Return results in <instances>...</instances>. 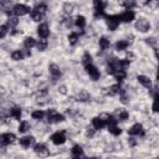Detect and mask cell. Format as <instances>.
Wrapping results in <instances>:
<instances>
[{"label": "cell", "instance_id": "1", "mask_svg": "<svg viewBox=\"0 0 159 159\" xmlns=\"http://www.w3.org/2000/svg\"><path fill=\"white\" fill-rule=\"evenodd\" d=\"M47 120L48 123H60L65 120V117L60 113H57L55 109H48L47 111Z\"/></svg>", "mask_w": 159, "mask_h": 159}, {"label": "cell", "instance_id": "2", "mask_svg": "<svg viewBox=\"0 0 159 159\" xmlns=\"http://www.w3.org/2000/svg\"><path fill=\"white\" fill-rule=\"evenodd\" d=\"M119 21H120V17L118 15H109V16H107V20H106L107 26L111 31H114L118 27Z\"/></svg>", "mask_w": 159, "mask_h": 159}, {"label": "cell", "instance_id": "3", "mask_svg": "<svg viewBox=\"0 0 159 159\" xmlns=\"http://www.w3.org/2000/svg\"><path fill=\"white\" fill-rule=\"evenodd\" d=\"M84 68H86V72H87V75L93 80V81H97L99 77H101V73H99V71H98V68L94 66V65H92V63H89V65H87V66H84Z\"/></svg>", "mask_w": 159, "mask_h": 159}, {"label": "cell", "instance_id": "4", "mask_svg": "<svg viewBox=\"0 0 159 159\" xmlns=\"http://www.w3.org/2000/svg\"><path fill=\"white\" fill-rule=\"evenodd\" d=\"M30 7L27 5H24V4H16L14 7H12V12L16 15V16H24L26 14L30 12Z\"/></svg>", "mask_w": 159, "mask_h": 159}, {"label": "cell", "instance_id": "5", "mask_svg": "<svg viewBox=\"0 0 159 159\" xmlns=\"http://www.w3.org/2000/svg\"><path fill=\"white\" fill-rule=\"evenodd\" d=\"M135 29L140 32H148L150 30V22L147 21L145 19H139L135 22Z\"/></svg>", "mask_w": 159, "mask_h": 159}, {"label": "cell", "instance_id": "6", "mask_svg": "<svg viewBox=\"0 0 159 159\" xmlns=\"http://www.w3.org/2000/svg\"><path fill=\"white\" fill-rule=\"evenodd\" d=\"M51 142L56 145H60V144H63L66 142V135H65V132H56L51 135Z\"/></svg>", "mask_w": 159, "mask_h": 159}, {"label": "cell", "instance_id": "7", "mask_svg": "<svg viewBox=\"0 0 159 159\" xmlns=\"http://www.w3.org/2000/svg\"><path fill=\"white\" fill-rule=\"evenodd\" d=\"M128 133L130 134V135H144V129H143V125L140 124V123H135V124H133L130 128H129V130H128Z\"/></svg>", "mask_w": 159, "mask_h": 159}, {"label": "cell", "instance_id": "8", "mask_svg": "<svg viewBox=\"0 0 159 159\" xmlns=\"http://www.w3.org/2000/svg\"><path fill=\"white\" fill-rule=\"evenodd\" d=\"M0 142H1V145H9V144L15 142V134H12V133H2L0 135Z\"/></svg>", "mask_w": 159, "mask_h": 159}, {"label": "cell", "instance_id": "9", "mask_svg": "<svg viewBox=\"0 0 159 159\" xmlns=\"http://www.w3.org/2000/svg\"><path fill=\"white\" fill-rule=\"evenodd\" d=\"M34 150H35V153H36L39 157H47V155H48V149H47V147H46L45 144H42V143L36 144L35 148H34Z\"/></svg>", "mask_w": 159, "mask_h": 159}, {"label": "cell", "instance_id": "10", "mask_svg": "<svg viewBox=\"0 0 159 159\" xmlns=\"http://www.w3.org/2000/svg\"><path fill=\"white\" fill-rule=\"evenodd\" d=\"M104 14V5L102 0H94V16H103Z\"/></svg>", "mask_w": 159, "mask_h": 159}, {"label": "cell", "instance_id": "11", "mask_svg": "<svg viewBox=\"0 0 159 159\" xmlns=\"http://www.w3.org/2000/svg\"><path fill=\"white\" fill-rule=\"evenodd\" d=\"M119 17H120V21H123V22H130V21L134 20L135 14H134V11H132V10H127V11H124Z\"/></svg>", "mask_w": 159, "mask_h": 159}, {"label": "cell", "instance_id": "12", "mask_svg": "<svg viewBox=\"0 0 159 159\" xmlns=\"http://www.w3.org/2000/svg\"><path fill=\"white\" fill-rule=\"evenodd\" d=\"M37 34L41 39H46L48 35H50V30H48V26L46 24H40L39 27H37Z\"/></svg>", "mask_w": 159, "mask_h": 159}, {"label": "cell", "instance_id": "13", "mask_svg": "<svg viewBox=\"0 0 159 159\" xmlns=\"http://www.w3.org/2000/svg\"><path fill=\"white\" fill-rule=\"evenodd\" d=\"M92 125H93L94 129H102L103 127L107 125V122L104 119H102L101 117H94L92 119Z\"/></svg>", "mask_w": 159, "mask_h": 159}, {"label": "cell", "instance_id": "14", "mask_svg": "<svg viewBox=\"0 0 159 159\" xmlns=\"http://www.w3.org/2000/svg\"><path fill=\"white\" fill-rule=\"evenodd\" d=\"M34 142H35V138L31 135H25V137L20 138V145L24 148H29L30 145L34 144Z\"/></svg>", "mask_w": 159, "mask_h": 159}, {"label": "cell", "instance_id": "15", "mask_svg": "<svg viewBox=\"0 0 159 159\" xmlns=\"http://www.w3.org/2000/svg\"><path fill=\"white\" fill-rule=\"evenodd\" d=\"M48 71H50V73L52 75L53 78H58L61 76V70H60V67L56 63H51L48 66Z\"/></svg>", "mask_w": 159, "mask_h": 159}, {"label": "cell", "instance_id": "16", "mask_svg": "<svg viewBox=\"0 0 159 159\" xmlns=\"http://www.w3.org/2000/svg\"><path fill=\"white\" fill-rule=\"evenodd\" d=\"M137 80H138V82L143 86V87H147V88H149L150 86H152V81H150V78L148 77V76H144V75H139L138 77H137Z\"/></svg>", "mask_w": 159, "mask_h": 159}, {"label": "cell", "instance_id": "17", "mask_svg": "<svg viewBox=\"0 0 159 159\" xmlns=\"http://www.w3.org/2000/svg\"><path fill=\"white\" fill-rule=\"evenodd\" d=\"M71 154L72 157L75 158H80V157H83V149L81 145H73L72 149H71Z\"/></svg>", "mask_w": 159, "mask_h": 159}, {"label": "cell", "instance_id": "18", "mask_svg": "<svg viewBox=\"0 0 159 159\" xmlns=\"http://www.w3.org/2000/svg\"><path fill=\"white\" fill-rule=\"evenodd\" d=\"M36 41H35V39L34 37H26L25 40H24V46H25V48L26 50H31L34 46H36Z\"/></svg>", "mask_w": 159, "mask_h": 159}, {"label": "cell", "instance_id": "19", "mask_svg": "<svg viewBox=\"0 0 159 159\" xmlns=\"http://www.w3.org/2000/svg\"><path fill=\"white\" fill-rule=\"evenodd\" d=\"M75 25H76L77 27H80V29H83V27L86 26V19H84V16L78 15V16L76 17V20H75Z\"/></svg>", "mask_w": 159, "mask_h": 159}, {"label": "cell", "instance_id": "20", "mask_svg": "<svg viewBox=\"0 0 159 159\" xmlns=\"http://www.w3.org/2000/svg\"><path fill=\"white\" fill-rule=\"evenodd\" d=\"M128 41H125V40H119V41H117V43H116V50L117 51H124L127 47H128Z\"/></svg>", "mask_w": 159, "mask_h": 159}, {"label": "cell", "instance_id": "21", "mask_svg": "<svg viewBox=\"0 0 159 159\" xmlns=\"http://www.w3.org/2000/svg\"><path fill=\"white\" fill-rule=\"evenodd\" d=\"M109 46H111V41H109L107 37H101V39H99V47H101L103 51L107 50Z\"/></svg>", "mask_w": 159, "mask_h": 159}, {"label": "cell", "instance_id": "22", "mask_svg": "<svg viewBox=\"0 0 159 159\" xmlns=\"http://www.w3.org/2000/svg\"><path fill=\"white\" fill-rule=\"evenodd\" d=\"M25 57V55H24V52L21 51V50H16V51H14L12 53H11V58L14 60V61H20V60H22Z\"/></svg>", "mask_w": 159, "mask_h": 159}, {"label": "cell", "instance_id": "23", "mask_svg": "<svg viewBox=\"0 0 159 159\" xmlns=\"http://www.w3.org/2000/svg\"><path fill=\"white\" fill-rule=\"evenodd\" d=\"M120 93V87L119 84H113L108 88V94L109 96H116V94H119Z\"/></svg>", "mask_w": 159, "mask_h": 159}, {"label": "cell", "instance_id": "24", "mask_svg": "<svg viewBox=\"0 0 159 159\" xmlns=\"http://www.w3.org/2000/svg\"><path fill=\"white\" fill-rule=\"evenodd\" d=\"M10 116L15 119H20L21 118V109L19 107H14L10 109Z\"/></svg>", "mask_w": 159, "mask_h": 159}, {"label": "cell", "instance_id": "25", "mask_svg": "<svg viewBox=\"0 0 159 159\" xmlns=\"http://www.w3.org/2000/svg\"><path fill=\"white\" fill-rule=\"evenodd\" d=\"M42 16H43V14H41L40 11H37L36 9H34V10L31 11V19H32L34 21H41V20H42Z\"/></svg>", "mask_w": 159, "mask_h": 159}, {"label": "cell", "instance_id": "26", "mask_svg": "<svg viewBox=\"0 0 159 159\" xmlns=\"http://www.w3.org/2000/svg\"><path fill=\"white\" fill-rule=\"evenodd\" d=\"M78 40H80V35H78L77 32H71V34L68 35V42H70L71 45H76Z\"/></svg>", "mask_w": 159, "mask_h": 159}, {"label": "cell", "instance_id": "27", "mask_svg": "<svg viewBox=\"0 0 159 159\" xmlns=\"http://www.w3.org/2000/svg\"><path fill=\"white\" fill-rule=\"evenodd\" d=\"M43 116H45V112H43V111H41V109L34 111V112L31 113V117H32L34 119H36V120H40V119H42V118H43Z\"/></svg>", "mask_w": 159, "mask_h": 159}, {"label": "cell", "instance_id": "28", "mask_svg": "<svg viewBox=\"0 0 159 159\" xmlns=\"http://www.w3.org/2000/svg\"><path fill=\"white\" fill-rule=\"evenodd\" d=\"M29 129H30L29 122H26V120L20 122V124H19V132H20V133H25V132H27Z\"/></svg>", "mask_w": 159, "mask_h": 159}, {"label": "cell", "instance_id": "29", "mask_svg": "<svg viewBox=\"0 0 159 159\" xmlns=\"http://www.w3.org/2000/svg\"><path fill=\"white\" fill-rule=\"evenodd\" d=\"M108 130H109V133H112L113 135H119V134L122 133L120 128H119L117 124H113V125H108Z\"/></svg>", "mask_w": 159, "mask_h": 159}, {"label": "cell", "instance_id": "30", "mask_svg": "<svg viewBox=\"0 0 159 159\" xmlns=\"http://www.w3.org/2000/svg\"><path fill=\"white\" fill-rule=\"evenodd\" d=\"M128 117H129V114H128V112H127V111H124V109L118 111V114H117L118 120H127V119H128Z\"/></svg>", "mask_w": 159, "mask_h": 159}, {"label": "cell", "instance_id": "31", "mask_svg": "<svg viewBox=\"0 0 159 159\" xmlns=\"http://www.w3.org/2000/svg\"><path fill=\"white\" fill-rule=\"evenodd\" d=\"M36 47H37L39 51H43V50H46V47H47V41H46L45 39L39 40L37 43H36Z\"/></svg>", "mask_w": 159, "mask_h": 159}, {"label": "cell", "instance_id": "32", "mask_svg": "<svg viewBox=\"0 0 159 159\" xmlns=\"http://www.w3.org/2000/svg\"><path fill=\"white\" fill-rule=\"evenodd\" d=\"M114 77H116V80L117 81H123L124 78H125V70H119V71H117L116 73H114Z\"/></svg>", "mask_w": 159, "mask_h": 159}, {"label": "cell", "instance_id": "33", "mask_svg": "<svg viewBox=\"0 0 159 159\" xmlns=\"http://www.w3.org/2000/svg\"><path fill=\"white\" fill-rule=\"evenodd\" d=\"M152 109H153L154 112L159 113V92H158V93L154 96V103H153Z\"/></svg>", "mask_w": 159, "mask_h": 159}, {"label": "cell", "instance_id": "34", "mask_svg": "<svg viewBox=\"0 0 159 159\" xmlns=\"http://www.w3.org/2000/svg\"><path fill=\"white\" fill-rule=\"evenodd\" d=\"M82 63H83L84 66H87V65L92 63V56H91L88 52H86V53L82 56Z\"/></svg>", "mask_w": 159, "mask_h": 159}, {"label": "cell", "instance_id": "35", "mask_svg": "<svg viewBox=\"0 0 159 159\" xmlns=\"http://www.w3.org/2000/svg\"><path fill=\"white\" fill-rule=\"evenodd\" d=\"M89 99V94L86 92V91H81L80 94H78V101L81 102H87Z\"/></svg>", "mask_w": 159, "mask_h": 159}, {"label": "cell", "instance_id": "36", "mask_svg": "<svg viewBox=\"0 0 159 159\" xmlns=\"http://www.w3.org/2000/svg\"><path fill=\"white\" fill-rule=\"evenodd\" d=\"M7 29H9V25H7V24H4V25L0 26V37H1V39L5 37V35H6V32H7Z\"/></svg>", "mask_w": 159, "mask_h": 159}, {"label": "cell", "instance_id": "37", "mask_svg": "<svg viewBox=\"0 0 159 159\" xmlns=\"http://www.w3.org/2000/svg\"><path fill=\"white\" fill-rule=\"evenodd\" d=\"M17 24H19V20H17L16 17H10V19L7 20V25H9V27H15Z\"/></svg>", "mask_w": 159, "mask_h": 159}, {"label": "cell", "instance_id": "38", "mask_svg": "<svg viewBox=\"0 0 159 159\" xmlns=\"http://www.w3.org/2000/svg\"><path fill=\"white\" fill-rule=\"evenodd\" d=\"M72 9H73V5L70 4V2H66V4L63 5V10H65L66 14H71V12H72Z\"/></svg>", "mask_w": 159, "mask_h": 159}, {"label": "cell", "instance_id": "39", "mask_svg": "<svg viewBox=\"0 0 159 159\" xmlns=\"http://www.w3.org/2000/svg\"><path fill=\"white\" fill-rule=\"evenodd\" d=\"M35 9H36L37 11H40L41 14H45V12H46V10H47V6H46L45 4H40V5H37Z\"/></svg>", "mask_w": 159, "mask_h": 159}, {"label": "cell", "instance_id": "40", "mask_svg": "<svg viewBox=\"0 0 159 159\" xmlns=\"http://www.w3.org/2000/svg\"><path fill=\"white\" fill-rule=\"evenodd\" d=\"M93 134H94V129H92V128H87V129H86V137L92 138Z\"/></svg>", "mask_w": 159, "mask_h": 159}, {"label": "cell", "instance_id": "41", "mask_svg": "<svg viewBox=\"0 0 159 159\" xmlns=\"http://www.w3.org/2000/svg\"><path fill=\"white\" fill-rule=\"evenodd\" d=\"M73 24H75V22L72 21V19H71V17H70V19H66V20H65V25H66L67 27H71V26H73Z\"/></svg>", "mask_w": 159, "mask_h": 159}, {"label": "cell", "instance_id": "42", "mask_svg": "<svg viewBox=\"0 0 159 159\" xmlns=\"http://www.w3.org/2000/svg\"><path fill=\"white\" fill-rule=\"evenodd\" d=\"M157 80H158V82H159V67H158V75H157Z\"/></svg>", "mask_w": 159, "mask_h": 159}]
</instances>
